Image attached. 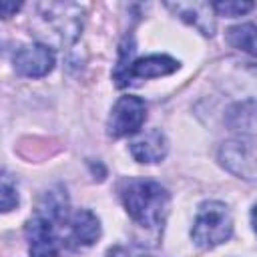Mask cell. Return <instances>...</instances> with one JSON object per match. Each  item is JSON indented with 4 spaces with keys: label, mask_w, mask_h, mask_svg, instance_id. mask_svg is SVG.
Here are the masks:
<instances>
[{
    "label": "cell",
    "mask_w": 257,
    "mask_h": 257,
    "mask_svg": "<svg viewBox=\"0 0 257 257\" xmlns=\"http://www.w3.org/2000/svg\"><path fill=\"white\" fill-rule=\"evenodd\" d=\"M12 62L18 74L28 78H40L52 70L54 52L44 44H26L16 50Z\"/></svg>",
    "instance_id": "obj_4"
},
{
    "label": "cell",
    "mask_w": 257,
    "mask_h": 257,
    "mask_svg": "<svg viewBox=\"0 0 257 257\" xmlns=\"http://www.w3.org/2000/svg\"><path fill=\"white\" fill-rule=\"evenodd\" d=\"M122 203L126 213L147 229H159L165 223L169 211V193L155 181L149 179H131L122 193Z\"/></svg>",
    "instance_id": "obj_1"
},
{
    "label": "cell",
    "mask_w": 257,
    "mask_h": 257,
    "mask_svg": "<svg viewBox=\"0 0 257 257\" xmlns=\"http://www.w3.org/2000/svg\"><path fill=\"white\" fill-rule=\"evenodd\" d=\"M251 223H253V229H255V233H257V205L251 209Z\"/></svg>",
    "instance_id": "obj_16"
},
{
    "label": "cell",
    "mask_w": 257,
    "mask_h": 257,
    "mask_svg": "<svg viewBox=\"0 0 257 257\" xmlns=\"http://www.w3.org/2000/svg\"><path fill=\"white\" fill-rule=\"evenodd\" d=\"M0 197H2V211H4V213L12 211V209L18 205V193H16V187L12 185V181H10V177H8V175H4V177H2Z\"/></svg>",
    "instance_id": "obj_13"
},
{
    "label": "cell",
    "mask_w": 257,
    "mask_h": 257,
    "mask_svg": "<svg viewBox=\"0 0 257 257\" xmlns=\"http://www.w3.org/2000/svg\"><path fill=\"white\" fill-rule=\"evenodd\" d=\"M18 8H20V4H16V2H8V0L0 2V12H2V16H4V18H10V16H12V12H16Z\"/></svg>",
    "instance_id": "obj_15"
},
{
    "label": "cell",
    "mask_w": 257,
    "mask_h": 257,
    "mask_svg": "<svg viewBox=\"0 0 257 257\" xmlns=\"http://www.w3.org/2000/svg\"><path fill=\"white\" fill-rule=\"evenodd\" d=\"M253 2H239V0H221V2H213V8L219 16H241L249 10H253Z\"/></svg>",
    "instance_id": "obj_12"
},
{
    "label": "cell",
    "mask_w": 257,
    "mask_h": 257,
    "mask_svg": "<svg viewBox=\"0 0 257 257\" xmlns=\"http://www.w3.org/2000/svg\"><path fill=\"white\" fill-rule=\"evenodd\" d=\"M221 163L243 179H257V149L249 143H227L221 149Z\"/></svg>",
    "instance_id": "obj_6"
},
{
    "label": "cell",
    "mask_w": 257,
    "mask_h": 257,
    "mask_svg": "<svg viewBox=\"0 0 257 257\" xmlns=\"http://www.w3.org/2000/svg\"><path fill=\"white\" fill-rule=\"evenodd\" d=\"M169 8H173L181 18H185L187 22H191L193 26H197L203 34H213L215 30V22L211 12L215 10L213 4L207 2H177V4H169Z\"/></svg>",
    "instance_id": "obj_9"
},
{
    "label": "cell",
    "mask_w": 257,
    "mask_h": 257,
    "mask_svg": "<svg viewBox=\"0 0 257 257\" xmlns=\"http://www.w3.org/2000/svg\"><path fill=\"white\" fill-rule=\"evenodd\" d=\"M26 237L32 257H58V237L50 219L36 213L26 225Z\"/></svg>",
    "instance_id": "obj_5"
},
{
    "label": "cell",
    "mask_w": 257,
    "mask_h": 257,
    "mask_svg": "<svg viewBox=\"0 0 257 257\" xmlns=\"http://www.w3.org/2000/svg\"><path fill=\"white\" fill-rule=\"evenodd\" d=\"M70 235L78 245H92L100 237V223L90 211H76L70 219Z\"/></svg>",
    "instance_id": "obj_10"
},
{
    "label": "cell",
    "mask_w": 257,
    "mask_h": 257,
    "mask_svg": "<svg viewBox=\"0 0 257 257\" xmlns=\"http://www.w3.org/2000/svg\"><path fill=\"white\" fill-rule=\"evenodd\" d=\"M110 257H153L141 249H135V247H116L114 251H110Z\"/></svg>",
    "instance_id": "obj_14"
},
{
    "label": "cell",
    "mask_w": 257,
    "mask_h": 257,
    "mask_svg": "<svg viewBox=\"0 0 257 257\" xmlns=\"http://www.w3.org/2000/svg\"><path fill=\"white\" fill-rule=\"evenodd\" d=\"M167 137L159 128H149L131 143V155L139 163H161L167 157Z\"/></svg>",
    "instance_id": "obj_7"
},
{
    "label": "cell",
    "mask_w": 257,
    "mask_h": 257,
    "mask_svg": "<svg viewBox=\"0 0 257 257\" xmlns=\"http://www.w3.org/2000/svg\"><path fill=\"white\" fill-rule=\"evenodd\" d=\"M231 233H233V217L229 207L221 201L201 203L191 229V237L195 245L201 249H213L229 241Z\"/></svg>",
    "instance_id": "obj_2"
},
{
    "label": "cell",
    "mask_w": 257,
    "mask_h": 257,
    "mask_svg": "<svg viewBox=\"0 0 257 257\" xmlns=\"http://www.w3.org/2000/svg\"><path fill=\"white\" fill-rule=\"evenodd\" d=\"M145 118H147V102L139 96L126 94V96H120L112 106L106 122V131L114 139L131 137L141 131Z\"/></svg>",
    "instance_id": "obj_3"
},
{
    "label": "cell",
    "mask_w": 257,
    "mask_h": 257,
    "mask_svg": "<svg viewBox=\"0 0 257 257\" xmlns=\"http://www.w3.org/2000/svg\"><path fill=\"white\" fill-rule=\"evenodd\" d=\"M227 42L251 56H257V26L239 24L227 30Z\"/></svg>",
    "instance_id": "obj_11"
},
{
    "label": "cell",
    "mask_w": 257,
    "mask_h": 257,
    "mask_svg": "<svg viewBox=\"0 0 257 257\" xmlns=\"http://www.w3.org/2000/svg\"><path fill=\"white\" fill-rule=\"evenodd\" d=\"M177 68H179V62L175 58L165 56V54H153V56L141 58V60L131 64V68H128V72L122 80V86H126L133 78H157V76L171 74Z\"/></svg>",
    "instance_id": "obj_8"
}]
</instances>
